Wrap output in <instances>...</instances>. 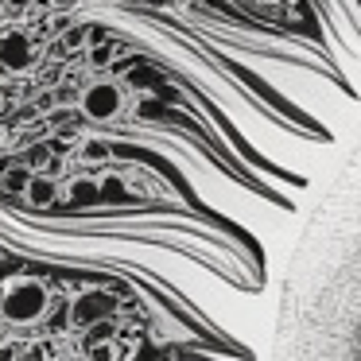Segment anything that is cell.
Instances as JSON below:
<instances>
[{"label":"cell","instance_id":"7c38bea8","mask_svg":"<svg viewBox=\"0 0 361 361\" xmlns=\"http://www.w3.org/2000/svg\"><path fill=\"white\" fill-rule=\"evenodd\" d=\"M237 4H241V0H237Z\"/></svg>","mask_w":361,"mask_h":361},{"label":"cell","instance_id":"277c9868","mask_svg":"<svg viewBox=\"0 0 361 361\" xmlns=\"http://www.w3.org/2000/svg\"><path fill=\"white\" fill-rule=\"evenodd\" d=\"M0 66L12 74H24L35 66V43L27 32H4L0 35Z\"/></svg>","mask_w":361,"mask_h":361},{"label":"cell","instance_id":"30bf717a","mask_svg":"<svg viewBox=\"0 0 361 361\" xmlns=\"http://www.w3.org/2000/svg\"><path fill=\"white\" fill-rule=\"evenodd\" d=\"M24 361H47V353H43V350H32V353H27Z\"/></svg>","mask_w":361,"mask_h":361},{"label":"cell","instance_id":"9c48e42d","mask_svg":"<svg viewBox=\"0 0 361 361\" xmlns=\"http://www.w3.org/2000/svg\"><path fill=\"white\" fill-rule=\"evenodd\" d=\"M113 350H117L113 342H94V345L86 350V357H90V361H117V353H113Z\"/></svg>","mask_w":361,"mask_h":361},{"label":"cell","instance_id":"5b68a950","mask_svg":"<svg viewBox=\"0 0 361 361\" xmlns=\"http://www.w3.org/2000/svg\"><path fill=\"white\" fill-rule=\"evenodd\" d=\"M105 311H109V295L105 291H82L78 299H74V307H71V319L74 322H82V326H90V322H97V319H105Z\"/></svg>","mask_w":361,"mask_h":361},{"label":"cell","instance_id":"3957f363","mask_svg":"<svg viewBox=\"0 0 361 361\" xmlns=\"http://www.w3.org/2000/svg\"><path fill=\"white\" fill-rule=\"evenodd\" d=\"M121 109H125V90L117 82H90L82 90V113L90 121H117Z\"/></svg>","mask_w":361,"mask_h":361},{"label":"cell","instance_id":"7a4b0ae2","mask_svg":"<svg viewBox=\"0 0 361 361\" xmlns=\"http://www.w3.org/2000/svg\"><path fill=\"white\" fill-rule=\"evenodd\" d=\"M0 311H4V319H12V322H35L43 311H47V288H43L39 280L8 283L4 295H0Z\"/></svg>","mask_w":361,"mask_h":361},{"label":"cell","instance_id":"8fae6325","mask_svg":"<svg viewBox=\"0 0 361 361\" xmlns=\"http://www.w3.org/2000/svg\"><path fill=\"white\" fill-rule=\"evenodd\" d=\"M0 109H4V94H0Z\"/></svg>","mask_w":361,"mask_h":361},{"label":"cell","instance_id":"8992f818","mask_svg":"<svg viewBox=\"0 0 361 361\" xmlns=\"http://www.w3.org/2000/svg\"><path fill=\"white\" fill-rule=\"evenodd\" d=\"M66 198H71L74 206H97L102 202V183L97 179H74L71 187H66Z\"/></svg>","mask_w":361,"mask_h":361},{"label":"cell","instance_id":"6da1fadb","mask_svg":"<svg viewBox=\"0 0 361 361\" xmlns=\"http://www.w3.org/2000/svg\"><path fill=\"white\" fill-rule=\"evenodd\" d=\"M272 361H361V148L288 257Z\"/></svg>","mask_w":361,"mask_h":361},{"label":"cell","instance_id":"ba28073f","mask_svg":"<svg viewBox=\"0 0 361 361\" xmlns=\"http://www.w3.org/2000/svg\"><path fill=\"white\" fill-rule=\"evenodd\" d=\"M102 202H128V187L109 175V179L102 183Z\"/></svg>","mask_w":361,"mask_h":361},{"label":"cell","instance_id":"52a82bcc","mask_svg":"<svg viewBox=\"0 0 361 361\" xmlns=\"http://www.w3.org/2000/svg\"><path fill=\"white\" fill-rule=\"evenodd\" d=\"M59 195V183L47 179V175H35V179H27V198H32L35 206H51Z\"/></svg>","mask_w":361,"mask_h":361}]
</instances>
